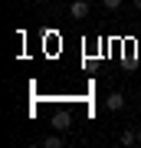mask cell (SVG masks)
<instances>
[{
	"instance_id": "cell-1",
	"label": "cell",
	"mask_w": 141,
	"mask_h": 148,
	"mask_svg": "<svg viewBox=\"0 0 141 148\" xmlns=\"http://www.w3.org/2000/svg\"><path fill=\"white\" fill-rule=\"evenodd\" d=\"M69 13H72V20H85L89 16V3L85 0H72L69 3Z\"/></svg>"
},
{
	"instance_id": "cell-2",
	"label": "cell",
	"mask_w": 141,
	"mask_h": 148,
	"mask_svg": "<svg viewBox=\"0 0 141 148\" xmlns=\"http://www.w3.org/2000/svg\"><path fill=\"white\" fill-rule=\"evenodd\" d=\"M105 106H108L112 112H121V109H125V95H121V92H112L108 99H105Z\"/></svg>"
},
{
	"instance_id": "cell-3",
	"label": "cell",
	"mask_w": 141,
	"mask_h": 148,
	"mask_svg": "<svg viewBox=\"0 0 141 148\" xmlns=\"http://www.w3.org/2000/svg\"><path fill=\"white\" fill-rule=\"evenodd\" d=\"M43 148H63V135H46L43 138Z\"/></svg>"
},
{
	"instance_id": "cell-4",
	"label": "cell",
	"mask_w": 141,
	"mask_h": 148,
	"mask_svg": "<svg viewBox=\"0 0 141 148\" xmlns=\"http://www.w3.org/2000/svg\"><path fill=\"white\" fill-rule=\"evenodd\" d=\"M52 125H56L59 132H66V128H69V115H66V112H59V115L52 119Z\"/></svg>"
},
{
	"instance_id": "cell-5",
	"label": "cell",
	"mask_w": 141,
	"mask_h": 148,
	"mask_svg": "<svg viewBox=\"0 0 141 148\" xmlns=\"http://www.w3.org/2000/svg\"><path fill=\"white\" fill-rule=\"evenodd\" d=\"M118 142H121V145L128 148V145H135V142H138V135L131 132V128H125V132H121V138H118Z\"/></svg>"
},
{
	"instance_id": "cell-6",
	"label": "cell",
	"mask_w": 141,
	"mask_h": 148,
	"mask_svg": "<svg viewBox=\"0 0 141 148\" xmlns=\"http://www.w3.org/2000/svg\"><path fill=\"white\" fill-rule=\"evenodd\" d=\"M102 3L108 7V10H118V7H121V0H102Z\"/></svg>"
},
{
	"instance_id": "cell-7",
	"label": "cell",
	"mask_w": 141,
	"mask_h": 148,
	"mask_svg": "<svg viewBox=\"0 0 141 148\" xmlns=\"http://www.w3.org/2000/svg\"><path fill=\"white\" fill-rule=\"evenodd\" d=\"M135 10H141V0H135Z\"/></svg>"
},
{
	"instance_id": "cell-8",
	"label": "cell",
	"mask_w": 141,
	"mask_h": 148,
	"mask_svg": "<svg viewBox=\"0 0 141 148\" xmlns=\"http://www.w3.org/2000/svg\"><path fill=\"white\" fill-rule=\"evenodd\" d=\"M138 142H141V132H138Z\"/></svg>"
},
{
	"instance_id": "cell-9",
	"label": "cell",
	"mask_w": 141,
	"mask_h": 148,
	"mask_svg": "<svg viewBox=\"0 0 141 148\" xmlns=\"http://www.w3.org/2000/svg\"><path fill=\"white\" fill-rule=\"evenodd\" d=\"M40 3H46V0H40Z\"/></svg>"
}]
</instances>
